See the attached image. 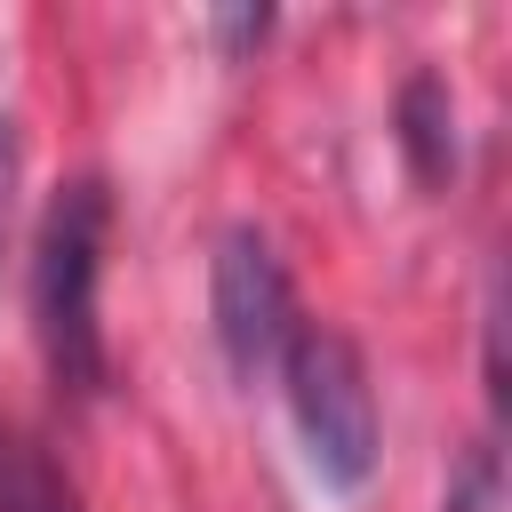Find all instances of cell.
Here are the masks:
<instances>
[{"label":"cell","mask_w":512,"mask_h":512,"mask_svg":"<svg viewBox=\"0 0 512 512\" xmlns=\"http://www.w3.org/2000/svg\"><path fill=\"white\" fill-rule=\"evenodd\" d=\"M0 512H80L72 480L24 432H0Z\"/></svg>","instance_id":"5"},{"label":"cell","mask_w":512,"mask_h":512,"mask_svg":"<svg viewBox=\"0 0 512 512\" xmlns=\"http://www.w3.org/2000/svg\"><path fill=\"white\" fill-rule=\"evenodd\" d=\"M280 392H288V416H296V440L312 456V472L328 488H360L376 472V384H368V360L344 328H320L304 320L280 352Z\"/></svg>","instance_id":"2"},{"label":"cell","mask_w":512,"mask_h":512,"mask_svg":"<svg viewBox=\"0 0 512 512\" xmlns=\"http://www.w3.org/2000/svg\"><path fill=\"white\" fill-rule=\"evenodd\" d=\"M400 144H408V160H416L424 184H440L456 168V104H448V88L432 72L408 80V96H400Z\"/></svg>","instance_id":"4"},{"label":"cell","mask_w":512,"mask_h":512,"mask_svg":"<svg viewBox=\"0 0 512 512\" xmlns=\"http://www.w3.org/2000/svg\"><path fill=\"white\" fill-rule=\"evenodd\" d=\"M208 320H216V344H224V368L240 384L272 376L288 336L304 328L296 312V288H288V264L272 256V240L256 224H232L208 256Z\"/></svg>","instance_id":"3"},{"label":"cell","mask_w":512,"mask_h":512,"mask_svg":"<svg viewBox=\"0 0 512 512\" xmlns=\"http://www.w3.org/2000/svg\"><path fill=\"white\" fill-rule=\"evenodd\" d=\"M16 168H24V144H16V120L0 112V240H8V216H16Z\"/></svg>","instance_id":"6"},{"label":"cell","mask_w":512,"mask_h":512,"mask_svg":"<svg viewBox=\"0 0 512 512\" xmlns=\"http://www.w3.org/2000/svg\"><path fill=\"white\" fill-rule=\"evenodd\" d=\"M104 232H112V192L104 176L56 184L40 208L32 240V336L48 360V384L64 400H96L112 360H104V320H96V280H104Z\"/></svg>","instance_id":"1"},{"label":"cell","mask_w":512,"mask_h":512,"mask_svg":"<svg viewBox=\"0 0 512 512\" xmlns=\"http://www.w3.org/2000/svg\"><path fill=\"white\" fill-rule=\"evenodd\" d=\"M264 24H272L264 8H256V16H216V40H232V48H248V40H264Z\"/></svg>","instance_id":"7"}]
</instances>
